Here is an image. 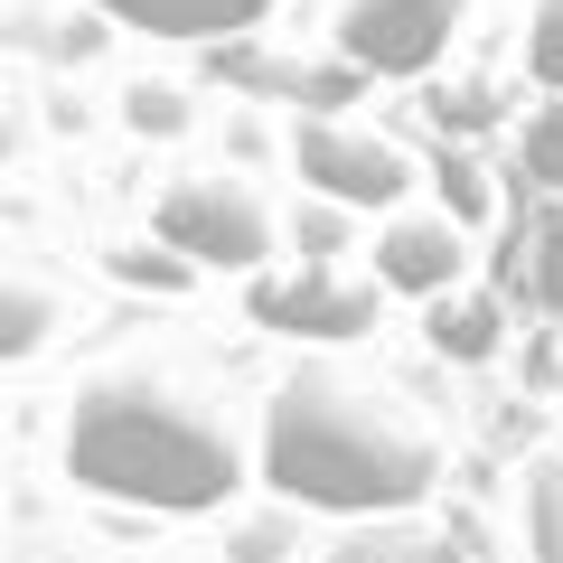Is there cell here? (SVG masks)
Masks as SVG:
<instances>
[{
    "label": "cell",
    "instance_id": "obj_6",
    "mask_svg": "<svg viewBox=\"0 0 563 563\" xmlns=\"http://www.w3.org/2000/svg\"><path fill=\"white\" fill-rule=\"evenodd\" d=\"M244 310H254L263 329H282V339H310V347H347L366 339V329L385 320V282L376 273H339V263H301V273H263L254 291H244Z\"/></svg>",
    "mask_w": 563,
    "mask_h": 563
},
{
    "label": "cell",
    "instance_id": "obj_1",
    "mask_svg": "<svg viewBox=\"0 0 563 563\" xmlns=\"http://www.w3.org/2000/svg\"><path fill=\"white\" fill-rule=\"evenodd\" d=\"M254 470L273 498L320 517H404L442 488V432L413 413V395L339 366H301L263 395Z\"/></svg>",
    "mask_w": 563,
    "mask_h": 563
},
{
    "label": "cell",
    "instance_id": "obj_9",
    "mask_svg": "<svg viewBox=\"0 0 563 563\" xmlns=\"http://www.w3.org/2000/svg\"><path fill=\"white\" fill-rule=\"evenodd\" d=\"M320 563H470L451 536H432V526H404V517H385V526H357V536H339Z\"/></svg>",
    "mask_w": 563,
    "mask_h": 563
},
{
    "label": "cell",
    "instance_id": "obj_2",
    "mask_svg": "<svg viewBox=\"0 0 563 563\" xmlns=\"http://www.w3.org/2000/svg\"><path fill=\"white\" fill-rule=\"evenodd\" d=\"M57 461L76 488H95L113 507H151V517H207L244 479L235 422L161 366L85 376L57 413Z\"/></svg>",
    "mask_w": 563,
    "mask_h": 563
},
{
    "label": "cell",
    "instance_id": "obj_4",
    "mask_svg": "<svg viewBox=\"0 0 563 563\" xmlns=\"http://www.w3.org/2000/svg\"><path fill=\"white\" fill-rule=\"evenodd\" d=\"M291 169H301L310 198L329 207H395L413 188V161L385 122H357V113H301L291 132Z\"/></svg>",
    "mask_w": 563,
    "mask_h": 563
},
{
    "label": "cell",
    "instance_id": "obj_12",
    "mask_svg": "<svg viewBox=\"0 0 563 563\" xmlns=\"http://www.w3.org/2000/svg\"><path fill=\"white\" fill-rule=\"evenodd\" d=\"M517 179L563 188V95H554V103H536V113L517 122Z\"/></svg>",
    "mask_w": 563,
    "mask_h": 563
},
{
    "label": "cell",
    "instance_id": "obj_14",
    "mask_svg": "<svg viewBox=\"0 0 563 563\" xmlns=\"http://www.w3.org/2000/svg\"><path fill=\"white\" fill-rule=\"evenodd\" d=\"M526 536H536V563H563V461L536 470V488H526Z\"/></svg>",
    "mask_w": 563,
    "mask_h": 563
},
{
    "label": "cell",
    "instance_id": "obj_7",
    "mask_svg": "<svg viewBox=\"0 0 563 563\" xmlns=\"http://www.w3.org/2000/svg\"><path fill=\"white\" fill-rule=\"evenodd\" d=\"M470 273V225L451 207H413V217L376 225V282L404 291V301H451Z\"/></svg>",
    "mask_w": 563,
    "mask_h": 563
},
{
    "label": "cell",
    "instance_id": "obj_13",
    "mask_svg": "<svg viewBox=\"0 0 563 563\" xmlns=\"http://www.w3.org/2000/svg\"><path fill=\"white\" fill-rule=\"evenodd\" d=\"M526 76L544 95H563V0H536L526 10Z\"/></svg>",
    "mask_w": 563,
    "mask_h": 563
},
{
    "label": "cell",
    "instance_id": "obj_11",
    "mask_svg": "<svg viewBox=\"0 0 563 563\" xmlns=\"http://www.w3.org/2000/svg\"><path fill=\"white\" fill-rule=\"evenodd\" d=\"M498 301H488V291H470V282H461V291H451V301H432V339H442L451 347V357H488V347H498Z\"/></svg>",
    "mask_w": 563,
    "mask_h": 563
},
{
    "label": "cell",
    "instance_id": "obj_17",
    "mask_svg": "<svg viewBox=\"0 0 563 563\" xmlns=\"http://www.w3.org/2000/svg\"><path fill=\"white\" fill-rule=\"evenodd\" d=\"M442 198H451V217H461V225L488 217V188H479V169H470L461 151H442Z\"/></svg>",
    "mask_w": 563,
    "mask_h": 563
},
{
    "label": "cell",
    "instance_id": "obj_3",
    "mask_svg": "<svg viewBox=\"0 0 563 563\" xmlns=\"http://www.w3.org/2000/svg\"><path fill=\"white\" fill-rule=\"evenodd\" d=\"M151 235L179 263H198V273H263L282 217H273V198H263L244 169H179V179H161V198H151Z\"/></svg>",
    "mask_w": 563,
    "mask_h": 563
},
{
    "label": "cell",
    "instance_id": "obj_8",
    "mask_svg": "<svg viewBox=\"0 0 563 563\" xmlns=\"http://www.w3.org/2000/svg\"><path fill=\"white\" fill-rule=\"evenodd\" d=\"M95 10L113 29H132V38H161V47H235L282 0H95Z\"/></svg>",
    "mask_w": 563,
    "mask_h": 563
},
{
    "label": "cell",
    "instance_id": "obj_5",
    "mask_svg": "<svg viewBox=\"0 0 563 563\" xmlns=\"http://www.w3.org/2000/svg\"><path fill=\"white\" fill-rule=\"evenodd\" d=\"M461 10H470V0H339L329 38H339V66H347V76L395 85V76H422V66L451 47Z\"/></svg>",
    "mask_w": 563,
    "mask_h": 563
},
{
    "label": "cell",
    "instance_id": "obj_15",
    "mask_svg": "<svg viewBox=\"0 0 563 563\" xmlns=\"http://www.w3.org/2000/svg\"><path fill=\"white\" fill-rule=\"evenodd\" d=\"M291 235H301V263H329L347 244V207H329V198H310L301 207V225H291Z\"/></svg>",
    "mask_w": 563,
    "mask_h": 563
},
{
    "label": "cell",
    "instance_id": "obj_16",
    "mask_svg": "<svg viewBox=\"0 0 563 563\" xmlns=\"http://www.w3.org/2000/svg\"><path fill=\"white\" fill-rule=\"evenodd\" d=\"M113 273H122V282H151V291H188L198 263H179L169 244H161V254H141V244H132V254H113Z\"/></svg>",
    "mask_w": 563,
    "mask_h": 563
},
{
    "label": "cell",
    "instance_id": "obj_10",
    "mask_svg": "<svg viewBox=\"0 0 563 563\" xmlns=\"http://www.w3.org/2000/svg\"><path fill=\"white\" fill-rule=\"evenodd\" d=\"M47 320H57V301H47V282L38 273H10V291H0V357L29 366L47 347Z\"/></svg>",
    "mask_w": 563,
    "mask_h": 563
}]
</instances>
